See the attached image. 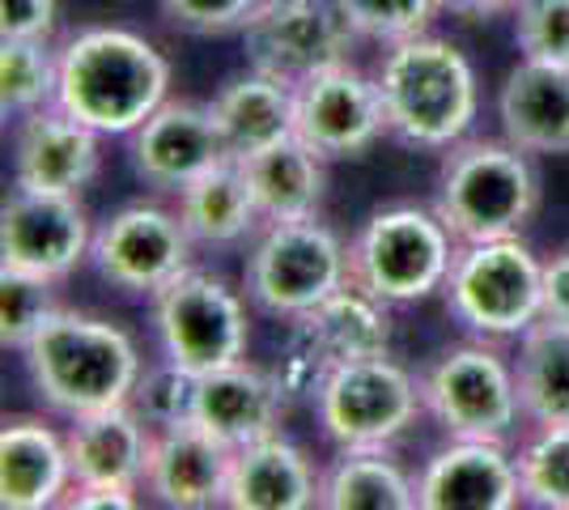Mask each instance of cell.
I'll list each match as a JSON object with an SVG mask.
<instances>
[{
  "label": "cell",
  "instance_id": "cell-1",
  "mask_svg": "<svg viewBox=\"0 0 569 510\" xmlns=\"http://www.w3.org/2000/svg\"><path fill=\"white\" fill-rule=\"evenodd\" d=\"M167 56L132 30L94 26L60 51L56 107L69 111L72 120L90 123L102 137L137 132L167 102Z\"/></svg>",
  "mask_w": 569,
  "mask_h": 510
},
{
  "label": "cell",
  "instance_id": "cell-2",
  "mask_svg": "<svg viewBox=\"0 0 569 510\" xmlns=\"http://www.w3.org/2000/svg\"><path fill=\"white\" fill-rule=\"evenodd\" d=\"M26 370L56 413L81 417L132 404L141 353L119 323L60 307L26 344Z\"/></svg>",
  "mask_w": 569,
  "mask_h": 510
},
{
  "label": "cell",
  "instance_id": "cell-3",
  "mask_svg": "<svg viewBox=\"0 0 569 510\" xmlns=\"http://www.w3.org/2000/svg\"><path fill=\"white\" fill-rule=\"evenodd\" d=\"M387 132L421 149H451L476 120V73L468 56L438 39L417 34L391 43L379 69Z\"/></svg>",
  "mask_w": 569,
  "mask_h": 510
},
{
  "label": "cell",
  "instance_id": "cell-4",
  "mask_svg": "<svg viewBox=\"0 0 569 510\" xmlns=\"http://www.w3.org/2000/svg\"><path fill=\"white\" fill-rule=\"evenodd\" d=\"M540 209V179L515 141H455L433 213L447 221L455 243L515 239Z\"/></svg>",
  "mask_w": 569,
  "mask_h": 510
},
{
  "label": "cell",
  "instance_id": "cell-5",
  "mask_svg": "<svg viewBox=\"0 0 569 510\" xmlns=\"http://www.w3.org/2000/svg\"><path fill=\"white\" fill-rule=\"evenodd\" d=\"M455 256V234L438 213L421 204H387L349 247V286L379 298L382 307L421 302L447 286Z\"/></svg>",
  "mask_w": 569,
  "mask_h": 510
},
{
  "label": "cell",
  "instance_id": "cell-6",
  "mask_svg": "<svg viewBox=\"0 0 569 510\" xmlns=\"http://www.w3.org/2000/svg\"><path fill=\"white\" fill-rule=\"evenodd\" d=\"M442 293L451 316L476 337H522L536 319H545V264L519 243V234L463 243Z\"/></svg>",
  "mask_w": 569,
  "mask_h": 510
},
{
  "label": "cell",
  "instance_id": "cell-7",
  "mask_svg": "<svg viewBox=\"0 0 569 510\" xmlns=\"http://www.w3.org/2000/svg\"><path fill=\"white\" fill-rule=\"evenodd\" d=\"M242 286L260 311L298 319L349 286V251L323 221H277L247 256Z\"/></svg>",
  "mask_w": 569,
  "mask_h": 510
},
{
  "label": "cell",
  "instance_id": "cell-8",
  "mask_svg": "<svg viewBox=\"0 0 569 510\" xmlns=\"http://www.w3.org/2000/svg\"><path fill=\"white\" fill-rule=\"evenodd\" d=\"M153 328L167 362L183 366L191 374L234 366L247 353L242 298L221 277L191 264L153 293Z\"/></svg>",
  "mask_w": 569,
  "mask_h": 510
},
{
  "label": "cell",
  "instance_id": "cell-9",
  "mask_svg": "<svg viewBox=\"0 0 569 510\" xmlns=\"http://www.w3.org/2000/svg\"><path fill=\"white\" fill-rule=\"evenodd\" d=\"M387 344H391L387 307L357 286H340L332 298H323L319 307L293 319L277 379L284 383V391L315 396L332 370L366 362V358H382Z\"/></svg>",
  "mask_w": 569,
  "mask_h": 510
},
{
  "label": "cell",
  "instance_id": "cell-10",
  "mask_svg": "<svg viewBox=\"0 0 569 510\" xmlns=\"http://www.w3.org/2000/svg\"><path fill=\"white\" fill-rule=\"evenodd\" d=\"M421 404V383H412V374L387 353L340 366L315 391L323 434L345 451L396 442L417 421Z\"/></svg>",
  "mask_w": 569,
  "mask_h": 510
},
{
  "label": "cell",
  "instance_id": "cell-11",
  "mask_svg": "<svg viewBox=\"0 0 569 510\" xmlns=\"http://www.w3.org/2000/svg\"><path fill=\"white\" fill-rule=\"evenodd\" d=\"M429 417L451 438L506 442L519 426V374L489 344H459L442 353L421 379Z\"/></svg>",
  "mask_w": 569,
  "mask_h": 510
},
{
  "label": "cell",
  "instance_id": "cell-12",
  "mask_svg": "<svg viewBox=\"0 0 569 510\" xmlns=\"http://www.w3.org/2000/svg\"><path fill=\"white\" fill-rule=\"evenodd\" d=\"M349 22L336 0H260L242 26L247 64L284 86H302L349 51Z\"/></svg>",
  "mask_w": 569,
  "mask_h": 510
},
{
  "label": "cell",
  "instance_id": "cell-13",
  "mask_svg": "<svg viewBox=\"0 0 569 510\" xmlns=\"http://www.w3.org/2000/svg\"><path fill=\"white\" fill-rule=\"evenodd\" d=\"M98 277L123 293H153L191 260V234L179 213L158 204H128L102 221L90 243Z\"/></svg>",
  "mask_w": 569,
  "mask_h": 510
},
{
  "label": "cell",
  "instance_id": "cell-14",
  "mask_svg": "<svg viewBox=\"0 0 569 510\" xmlns=\"http://www.w3.org/2000/svg\"><path fill=\"white\" fill-rule=\"evenodd\" d=\"M387 132L379 81L357 73L340 60L323 73L307 77L293 90V137L307 141L319 158H357Z\"/></svg>",
  "mask_w": 569,
  "mask_h": 510
},
{
  "label": "cell",
  "instance_id": "cell-15",
  "mask_svg": "<svg viewBox=\"0 0 569 510\" xmlns=\"http://www.w3.org/2000/svg\"><path fill=\"white\" fill-rule=\"evenodd\" d=\"M90 218L77 196L18 188L0 204V264L60 281L90 256Z\"/></svg>",
  "mask_w": 569,
  "mask_h": 510
},
{
  "label": "cell",
  "instance_id": "cell-16",
  "mask_svg": "<svg viewBox=\"0 0 569 510\" xmlns=\"http://www.w3.org/2000/svg\"><path fill=\"white\" fill-rule=\"evenodd\" d=\"M234 447H226L196 421L153 426L149 463H144V489L174 510H209L226 507Z\"/></svg>",
  "mask_w": 569,
  "mask_h": 510
},
{
  "label": "cell",
  "instance_id": "cell-17",
  "mask_svg": "<svg viewBox=\"0 0 569 510\" xmlns=\"http://www.w3.org/2000/svg\"><path fill=\"white\" fill-rule=\"evenodd\" d=\"M226 141L213 120V107L200 102H174L167 98L149 120L132 132V162L137 174L153 188L183 192L191 179L209 167L226 162Z\"/></svg>",
  "mask_w": 569,
  "mask_h": 510
},
{
  "label": "cell",
  "instance_id": "cell-18",
  "mask_svg": "<svg viewBox=\"0 0 569 510\" xmlns=\"http://www.w3.org/2000/svg\"><path fill=\"white\" fill-rule=\"evenodd\" d=\"M519 463L489 438H455L426 463L417 481L421 510H510L519 507Z\"/></svg>",
  "mask_w": 569,
  "mask_h": 510
},
{
  "label": "cell",
  "instance_id": "cell-19",
  "mask_svg": "<svg viewBox=\"0 0 569 510\" xmlns=\"http://www.w3.org/2000/svg\"><path fill=\"white\" fill-rule=\"evenodd\" d=\"M98 137L102 132L60 107L30 111L13 141V183L30 192L81 196L98 174Z\"/></svg>",
  "mask_w": 569,
  "mask_h": 510
},
{
  "label": "cell",
  "instance_id": "cell-20",
  "mask_svg": "<svg viewBox=\"0 0 569 510\" xmlns=\"http://www.w3.org/2000/svg\"><path fill=\"white\" fill-rule=\"evenodd\" d=\"M284 383L277 370L260 366H221L209 374H196V400H191V421L204 426L226 447H247L256 438L277 434V421L284 409Z\"/></svg>",
  "mask_w": 569,
  "mask_h": 510
},
{
  "label": "cell",
  "instance_id": "cell-21",
  "mask_svg": "<svg viewBox=\"0 0 569 510\" xmlns=\"http://www.w3.org/2000/svg\"><path fill=\"white\" fill-rule=\"evenodd\" d=\"M64 442H69L72 486H144L153 426L137 413V404H111L98 413L72 417Z\"/></svg>",
  "mask_w": 569,
  "mask_h": 510
},
{
  "label": "cell",
  "instance_id": "cell-22",
  "mask_svg": "<svg viewBox=\"0 0 569 510\" xmlns=\"http://www.w3.org/2000/svg\"><path fill=\"white\" fill-rule=\"evenodd\" d=\"M72 486L69 442L34 417H13L0 430V507L43 510L56 507Z\"/></svg>",
  "mask_w": 569,
  "mask_h": 510
},
{
  "label": "cell",
  "instance_id": "cell-23",
  "mask_svg": "<svg viewBox=\"0 0 569 510\" xmlns=\"http://www.w3.org/2000/svg\"><path fill=\"white\" fill-rule=\"evenodd\" d=\"M315 468L289 438L268 434L234 451L226 507L230 510H310L319 507Z\"/></svg>",
  "mask_w": 569,
  "mask_h": 510
},
{
  "label": "cell",
  "instance_id": "cell-24",
  "mask_svg": "<svg viewBox=\"0 0 569 510\" xmlns=\"http://www.w3.org/2000/svg\"><path fill=\"white\" fill-rule=\"evenodd\" d=\"M506 141L527 153H569V69L522 60L498 98Z\"/></svg>",
  "mask_w": 569,
  "mask_h": 510
},
{
  "label": "cell",
  "instance_id": "cell-25",
  "mask_svg": "<svg viewBox=\"0 0 569 510\" xmlns=\"http://www.w3.org/2000/svg\"><path fill=\"white\" fill-rule=\"evenodd\" d=\"M209 107H213V120L221 128L226 153L234 162L293 137V86H284L268 73H256V69L247 77L226 81Z\"/></svg>",
  "mask_w": 569,
  "mask_h": 510
},
{
  "label": "cell",
  "instance_id": "cell-26",
  "mask_svg": "<svg viewBox=\"0 0 569 510\" xmlns=\"http://www.w3.org/2000/svg\"><path fill=\"white\" fill-rule=\"evenodd\" d=\"M328 158H319L307 141L289 137L281 146L263 149L242 158V174L251 183V196L260 204V218L268 226L277 221H302L315 218L323 204V188H328Z\"/></svg>",
  "mask_w": 569,
  "mask_h": 510
},
{
  "label": "cell",
  "instance_id": "cell-27",
  "mask_svg": "<svg viewBox=\"0 0 569 510\" xmlns=\"http://www.w3.org/2000/svg\"><path fill=\"white\" fill-rule=\"evenodd\" d=\"M179 218L188 226L191 243L204 247H230L242 234L260 226V204L251 196V183L242 174V162L226 158L209 167L200 179H191L179 192Z\"/></svg>",
  "mask_w": 569,
  "mask_h": 510
},
{
  "label": "cell",
  "instance_id": "cell-28",
  "mask_svg": "<svg viewBox=\"0 0 569 510\" xmlns=\"http://www.w3.org/2000/svg\"><path fill=\"white\" fill-rule=\"evenodd\" d=\"M522 417L545 426H569V323L536 319L519 349Z\"/></svg>",
  "mask_w": 569,
  "mask_h": 510
},
{
  "label": "cell",
  "instance_id": "cell-29",
  "mask_svg": "<svg viewBox=\"0 0 569 510\" xmlns=\"http://www.w3.org/2000/svg\"><path fill=\"white\" fill-rule=\"evenodd\" d=\"M319 507L332 510H412L417 486L382 447L345 451L319 489Z\"/></svg>",
  "mask_w": 569,
  "mask_h": 510
},
{
  "label": "cell",
  "instance_id": "cell-30",
  "mask_svg": "<svg viewBox=\"0 0 569 510\" xmlns=\"http://www.w3.org/2000/svg\"><path fill=\"white\" fill-rule=\"evenodd\" d=\"M60 56H51L48 39H4L0 48V111L4 120H22L56 102Z\"/></svg>",
  "mask_w": 569,
  "mask_h": 510
},
{
  "label": "cell",
  "instance_id": "cell-31",
  "mask_svg": "<svg viewBox=\"0 0 569 510\" xmlns=\"http://www.w3.org/2000/svg\"><path fill=\"white\" fill-rule=\"evenodd\" d=\"M51 286L56 281L48 277L0 264V344L4 349L26 353V344L39 337V328L60 311Z\"/></svg>",
  "mask_w": 569,
  "mask_h": 510
},
{
  "label": "cell",
  "instance_id": "cell-32",
  "mask_svg": "<svg viewBox=\"0 0 569 510\" xmlns=\"http://www.w3.org/2000/svg\"><path fill=\"white\" fill-rule=\"evenodd\" d=\"M522 498L548 510H569V426H545L519 447Z\"/></svg>",
  "mask_w": 569,
  "mask_h": 510
},
{
  "label": "cell",
  "instance_id": "cell-33",
  "mask_svg": "<svg viewBox=\"0 0 569 510\" xmlns=\"http://www.w3.org/2000/svg\"><path fill=\"white\" fill-rule=\"evenodd\" d=\"M336 4L349 30L375 43H403L426 34L433 13L442 9V0H336Z\"/></svg>",
  "mask_w": 569,
  "mask_h": 510
},
{
  "label": "cell",
  "instance_id": "cell-34",
  "mask_svg": "<svg viewBox=\"0 0 569 510\" xmlns=\"http://www.w3.org/2000/svg\"><path fill=\"white\" fill-rule=\"evenodd\" d=\"M515 43L522 60L569 69V0H519L515 4Z\"/></svg>",
  "mask_w": 569,
  "mask_h": 510
},
{
  "label": "cell",
  "instance_id": "cell-35",
  "mask_svg": "<svg viewBox=\"0 0 569 510\" xmlns=\"http://www.w3.org/2000/svg\"><path fill=\"white\" fill-rule=\"evenodd\" d=\"M191 400H196V374L183 366H158L149 370L137 391L132 404L149 426H174V421H191Z\"/></svg>",
  "mask_w": 569,
  "mask_h": 510
},
{
  "label": "cell",
  "instance_id": "cell-36",
  "mask_svg": "<svg viewBox=\"0 0 569 510\" xmlns=\"http://www.w3.org/2000/svg\"><path fill=\"white\" fill-rule=\"evenodd\" d=\"M256 4L260 0H162V13L167 22L191 34H226V30H242Z\"/></svg>",
  "mask_w": 569,
  "mask_h": 510
},
{
  "label": "cell",
  "instance_id": "cell-37",
  "mask_svg": "<svg viewBox=\"0 0 569 510\" xmlns=\"http://www.w3.org/2000/svg\"><path fill=\"white\" fill-rule=\"evenodd\" d=\"M56 30V0H0L4 39H48Z\"/></svg>",
  "mask_w": 569,
  "mask_h": 510
},
{
  "label": "cell",
  "instance_id": "cell-38",
  "mask_svg": "<svg viewBox=\"0 0 569 510\" xmlns=\"http://www.w3.org/2000/svg\"><path fill=\"white\" fill-rule=\"evenodd\" d=\"M545 319L569 323V247L545 264Z\"/></svg>",
  "mask_w": 569,
  "mask_h": 510
},
{
  "label": "cell",
  "instance_id": "cell-39",
  "mask_svg": "<svg viewBox=\"0 0 569 510\" xmlns=\"http://www.w3.org/2000/svg\"><path fill=\"white\" fill-rule=\"evenodd\" d=\"M137 489H119V486H77V493L69 498V507L81 510H132Z\"/></svg>",
  "mask_w": 569,
  "mask_h": 510
},
{
  "label": "cell",
  "instance_id": "cell-40",
  "mask_svg": "<svg viewBox=\"0 0 569 510\" xmlns=\"http://www.w3.org/2000/svg\"><path fill=\"white\" fill-rule=\"evenodd\" d=\"M519 0H442V9L463 18V22H489L498 13H510Z\"/></svg>",
  "mask_w": 569,
  "mask_h": 510
}]
</instances>
